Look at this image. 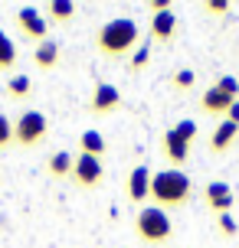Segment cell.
<instances>
[{
    "label": "cell",
    "instance_id": "obj_23",
    "mask_svg": "<svg viewBox=\"0 0 239 248\" xmlns=\"http://www.w3.org/2000/svg\"><path fill=\"white\" fill-rule=\"evenodd\" d=\"M216 88H220L223 95H229V98H236V95H239V82L233 78V75H220V78H216Z\"/></svg>",
    "mask_w": 239,
    "mask_h": 248
},
{
    "label": "cell",
    "instance_id": "obj_25",
    "mask_svg": "<svg viewBox=\"0 0 239 248\" xmlns=\"http://www.w3.org/2000/svg\"><path fill=\"white\" fill-rule=\"evenodd\" d=\"M10 140H13V121H7V118L0 114V150L10 147Z\"/></svg>",
    "mask_w": 239,
    "mask_h": 248
},
{
    "label": "cell",
    "instance_id": "obj_26",
    "mask_svg": "<svg viewBox=\"0 0 239 248\" xmlns=\"http://www.w3.org/2000/svg\"><path fill=\"white\" fill-rule=\"evenodd\" d=\"M203 10H206V13H229V3H226V0H206Z\"/></svg>",
    "mask_w": 239,
    "mask_h": 248
},
{
    "label": "cell",
    "instance_id": "obj_15",
    "mask_svg": "<svg viewBox=\"0 0 239 248\" xmlns=\"http://www.w3.org/2000/svg\"><path fill=\"white\" fill-rule=\"evenodd\" d=\"M79 13V7L72 3V0H50L46 7H43V16H46V23H72V16Z\"/></svg>",
    "mask_w": 239,
    "mask_h": 248
},
{
    "label": "cell",
    "instance_id": "obj_14",
    "mask_svg": "<svg viewBox=\"0 0 239 248\" xmlns=\"http://www.w3.org/2000/svg\"><path fill=\"white\" fill-rule=\"evenodd\" d=\"M33 62H36V69H43V72H52V69L63 62V49H59V43H52V39L39 43L36 49H33Z\"/></svg>",
    "mask_w": 239,
    "mask_h": 248
},
{
    "label": "cell",
    "instance_id": "obj_7",
    "mask_svg": "<svg viewBox=\"0 0 239 248\" xmlns=\"http://www.w3.org/2000/svg\"><path fill=\"white\" fill-rule=\"evenodd\" d=\"M151 167L148 163H138L131 173L125 176V196L128 202H148L151 199Z\"/></svg>",
    "mask_w": 239,
    "mask_h": 248
},
{
    "label": "cell",
    "instance_id": "obj_3",
    "mask_svg": "<svg viewBox=\"0 0 239 248\" xmlns=\"http://www.w3.org/2000/svg\"><path fill=\"white\" fill-rule=\"evenodd\" d=\"M135 232L144 245L151 248H167L171 235H174V225H171V216L157 206H144V209L135 216Z\"/></svg>",
    "mask_w": 239,
    "mask_h": 248
},
{
    "label": "cell",
    "instance_id": "obj_19",
    "mask_svg": "<svg viewBox=\"0 0 239 248\" xmlns=\"http://www.w3.org/2000/svg\"><path fill=\"white\" fill-rule=\"evenodd\" d=\"M17 65V46L10 43V36L0 30V69H13Z\"/></svg>",
    "mask_w": 239,
    "mask_h": 248
},
{
    "label": "cell",
    "instance_id": "obj_5",
    "mask_svg": "<svg viewBox=\"0 0 239 248\" xmlns=\"http://www.w3.org/2000/svg\"><path fill=\"white\" fill-rule=\"evenodd\" d=\"M17 30H20V36L30 39V43H46L50 39V23H46V16L39 7H20L17 10Z\"/></svg>",
    "mask_w": 239,
    "mask_h": 248
},
{
    "label": "cell",
    "instance_id": "obj_27",
    "mask_svg": "<svg viewBox=\"0 0 239 248\" xmlns=\"http://www.w3.org/2000/svg\"><path fill=\"white\" fill-rule=\"evenodd\" d=\"M148 10H151V16L161 10H171V0H148Z\"/></svg>",
    "mask_w": 239,
    "mask_h": 248
},
{
    "label": "cell",
    "instance_id": "obj_8",
    "mask_svg": "<svg viewBox=\"0 0 239 248\" xmlns=\"http://www.w3.org/2000/svg\"><path fill=\"white\" fill-rule=\"evenodd\" d=\"M125 101H121V92L112 85V82H95V92H92V101H88V111L92 114H112L118 111Z\"/></svg>",
    "mask_w": 239,
    "mask_h": 248
},
{
    "label": "cell",
    "instance_id": "obj_4",
    "mask_svg": "<svg viewBox=\"0 0 239 248\" xmlns=\"http://www.w3.org/2000/svg\"><path fill=\"white\" fill-rule=\"evenodd\" d=\"M46 134H50V121L43 111H23L13 121V140L20 147H36L46 140Z\"/></svg>",
    "mask_w": 239,
    "mask_h": 248
},
{
    "label": "cell",
    "instance_id": "obj_11",
    "mask_svg": "<svg viewBox=\"0 0 239 248\" xmlns=\"http://www.w3.org/2000/svg\"><path fill=\"white\" fill-rule=\"evenodd\" d=\"M164 157L174 163V170H180V167L190 160V144L177 134L174 127H167V131H164Z\"/></svg>",
    "mask_w": 239,
    "mask_h": 248
},
{
    "label": "cell",
    "instance_id": "obj_10",
    "mask_svg": "<svg viewBox=\"0 0 239 248\" xmlns=\"http://www.w3.org/2000/svg\"><path fill=\"white\" fill-rule=\"evenodd\" d=\"M177 33V16L174 10H161L151 16V26H148V39L151 43H157V46H167L171 39H174Z\"/></svg>",
    "mask_w": 239,
    "mask_h": 248
},
{
    "label": "cell",
    "instance_id": "obj_6",
    "mask_svg": "<svg viewBox=\"0 0 239 248\" xmlns=\"http://www.w3.org/2000/svg\"><path fill=\"white\" fill-rule=\"evenodd\" d=\"M69 180H72L79 189H95V186H102V180H105V167H102V160H95V157L79 154Z\"/></svg>",
    "mask_w": 239,
    "mask_h": 248
},
{
    "label": "cell",
    "instance_id": "obj_2",
    "mask_svg": "<svg viewBox=\"0 0 239 248\" xmlns=\"http://www.w3.org/2000/svg\"><path fill=\"white\" fill-rule=\"evenodd\" d=\"M151 199L157 209H180V206H187L190 199H193V183H190V176L184 170H157L151 176Z\"/></svg>",
    "mask_w": 239,
    "mask_h": 248
},
{
    "label": "cell",
    "instance_id": "obj_24",
    "mask_svg": "<svg viewBox=\"0 0 239 248\" xmlns=\"http://www.w3.org/2000/svg\"><path fill=\"white\" fill-rule=\"evenodd\" d=\"M216 225H220V235H223V238H233V235H236V219H233L229 212L216 216Z\"/></svg>",
    "mask_w": 239,
    "mask_h": 248
},
{
    "label": "cell",
    "instance_id": "obj_13",
    "mask_svg": "<svg viewBox=\"0 0 239 248\" xmlns=\"http://www.w3.org/2000/svg\"><path fill=\"white\" fill-rule=\"evenodd\" d=\"M79 154H88V157L102 160V157L108 154V140H105V134L95 131V127L82 131V134H79Z\"/></svg>",
    "mask_w": 239,
    "mask_h": 248
},
{
    "label": "cell",
    "instance_id": "obj_18",
    "mask_svg": "<svg viewBox=\"0 0 239 248\" xmlns=\"http://www.w3.org/2000/svg\"><path fill=\"white\" fill-rule=\"evenodd\" d=\"M33 78H30V75H13L10 82H7V98H13V101H23V98H30V95H33Z\"/></svg>",
    "mask_w": 239,
    "mask_h": 248
},
{
    "label": "cell",
    "instance_id": "obj_16",
    "mask_svg": "<svg viewBox=\"0 0 239 248\" xmlns=\"http://www.w3.org/2000/svg\"><path fill=\"white\" fill-rule=\"evenodd\" d=\"M236 137H239V127L233 121H220L216 124V131L210 134V150L213 154H226L233 144H236Z\"/></svg>",
    "mask_w": 239,
    "mask_h": 248
},
{
    "label": "cell",
    "instance_id": "obj_21",
    "mask_svg": "<svg viewBox=\"0 0 239 248\" xmlns=\"http://www.w3.org/2000/svg\"><path fill=\"white\" fill-rule=\"evenodd\" d=\"M171 85H174L177 92H190V88L197 85V72H193V69H177V72L171 75Z\"/></svg>",
    "mask_w": 239,
    "mask_h": 248
},
{
    "label": "cell",
    "instance_id": "obj_9",
    "mask_svg": "<svg viewBox=\"0 0 239 248\" xmlns=\"http://www.w3.org/2000/svg\"><path fill=\"white\" fill-rule=\"evenodd\" d=\"M203 202H206V209H210V212L223 216V212L233 209L236 196H233L229 183H223V180H213V183H206V186H203Z\"/></svg>",
    "mask_w": 239,
    "mask_h": 248
},
{
    "label": "cell",
    "instance_id": "obj_28",
    "mask_svg": "<svg viewBox=\"0 0 239 248\" xmlns=\"http://www.w3.org/2000/svg\"><path fill=\"white\" fill-rule=\"evenodd\" d=\"M226 121H233V124L239 127V101H233V108L226 111Z\"/></svg>",
    "mask_w": 239,
    "mask_h": 248
},
{
    "label": "cell",
    "instance_id": "obj_17",
    "mask_svg": "<svg viewBox=\"0 0 239 248\" xmlns=\"http://www.w3.org/2000/svg\"><path fill=\"white\" fill-rule=\"evenodd\" d=\"M72 167H76V157L69 150H59V154H52L50 160H46V173L52 180H69L72 176Z\"/></svg>",
    "mask_w": 239,
    "mask_h": 248
},
{
    "label": "cell",
    "instance_id": "obj_12",
    "mask_svg": "<svg viewBox=\"0 0 239 248\" xmlns=\"http://www.w3.org/2000/svg\"><path fill=\"white\" fill-rule=\"evenodd\" d=\"M233 101L236 98H229V95H223L220 88H206L200 95V111H206V114H216V118H226V111L233 108Z\"/></svg>",
    "mask_w": 239,
    "mask_h": 248
},
{
    "label": "cell",
    "instance_id": "obj_1",
    "mask_svg": "<svg viewBox=\"0 0 239 248\" xmlns=\"http://www.w3.org/2000/svg\"><path fill=\"white\" fill-rule=\"evenodd\" d=\"M141 46V30L131 16H112L95 30V49L105 59H125Z\"/></svg>",
    "mask_w": 239,
    "mask_h": 248
},
{
    "label": "cell",
    "instance_id": "obj_20",
    "mask_svg": "<svg viewBox=\"0 0 239 248\" xmlns=\"http://www.w3.org/2000/svg\"><path fill=\"white\" fill-rule=\"evenodd\" d=\"M151 59V39H141V46L131 52V72H144Z\"/></svg>",
    "mask_w": 239,
    "mask_h": 248
},
{
    "label": "cell",
    "instance_id": "obj_22",
    "mask_svg": "<svg viewBox=\"0 0 239 248\" xmlns=\"http://www.w3.org/2000/svg\"><path fill=\"white\" fill-rule=\"evenodd\" d=\"M174 131L184 137L187 144H193V140H197V121H187V118H184V121H177V124H174Z\"/></svg>",
    "mask_w": 239,
    "mask_h": 248
}]
</instances>
